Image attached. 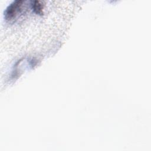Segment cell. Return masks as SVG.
<instances>
[{
    "label": "cell",
    "instance_id": "obj_1",
    "mask_svg": "<svg viewBox=\"0 0 151 151\" xmlns=\"http://www.w3.org/2000/svg\"><path fill=\"white\" fill-rule=\"evenodd\" d=\"M22 1H15L12 3L6 9L5 12V18L7 20L14 19L21 11Z\"/></svg>",
    "mask_w": 151,
    "mask_h": 151
},
{
    "label": "cell",
    "instance_id": "obj_2",
    "mask_svg": "<svg viewBox=\"0 0 151 151\" xmlns=\"http://www.w3.org/2000/svg\"><path fill=\"white\" fill-rule=\"evenodd\" d=\"M32 9L34 11L39 15H42L43 14V5L41 4L40 1H34L32 5Z\"/></svg>",
    "mask_w": 151,
    "mask_h": 151
}]
</instances>
